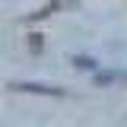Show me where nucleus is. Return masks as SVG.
Segmentation results:
<instances>
[{"mask_svg":"<svg viewBox=\"0 0 127 127\" xmlns=\"http://www.w3.org/2000/svg\"><path fill=\"white\" fill-rule=\"evenodd\" d=\"M10 89H19V92H35V95H64V89H57V86H45V83H13Z\"/></svg>","mask_w":127,"mask_h":127,"instance_id":"nucleus-1","label":"nucleus"},{"mask_svg":"<svg viewBox=\"0 0 127 127\" xmlns=\"http://www.w3.org/2000/svg\"><path fill=\"white\" fill-rule=\"evenodd\" d=\"M114 79H124V73H118V70H108V73H95V83H98V86H105V83H114Z\"/></svg>","mask_w":127,"mask_h":127,"instance_id":"nucleus-2","label":"nucleus"},{"mask_svg":"<svg viewBox=\"0 0 127 127\" xmlns=\"http://www.w3.org/2000/svg\"><path fill=\"white\" fill-rule=\"evenodd\" d=\"M73 64H76L79 70H95V61H92V57H73Z\"/></svg>","mask_w":127,"mask_h":127,"instance_id":"nucleus-3","label":"nucleus"}]
</instances>
